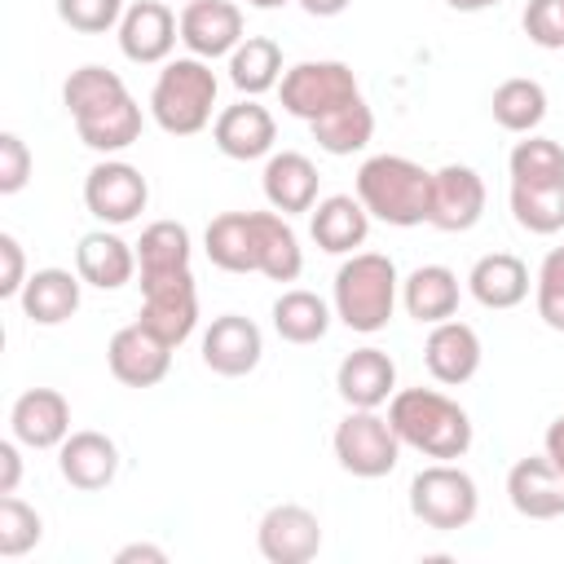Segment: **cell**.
I'll return each mask as SVG.
<instances>
[{"mask_svg":"<svg viewBox=\"0 0 564 564\" xmlns=\"http://www.w3.org/2000/svg\"><path fill=\"white\" fill-rule=\"evenodd\" d=\"M388 423L397 427L401 445L419 449L423 458L454 463L471 449V419L458 401L436 388H401L388 401Z\"/></svg>","mask_w":564,"mask_h":564,"instance_id":"obj_1","label":"cell"},{"mask_svg":"<svg viewBox=\"0 0 564 564\" xmlns=\"http://www.w3.org/2000/svg\"><path fill=\"white\" fill-rule=\"evenodd\" d=\"M357 198L383 225H423L432 212V172L405 154H375L357 167Z\"/></svg>","mask_w":564,"mask_h":564,"instance_id":"obj_2","label":"cell"},{"mask_svg":"<svg viewBox=\"0 0 564 564\" xmlns=\"http://www.w3.org/2000/svg\"><path fill=\"white\" fill-rule=\"evenodd\" d=\"M397 291H401V278L383 251H352L335 273V317L348 330L375 335L392 322Z\"/></svg>","mask_w":564,"mask_h":564,"instance_id":"obj_3","label":"cell"},{"mask_svg":"<svg viewBox=\"0 0 564 564\" xmlns=\"http://www.w3.org/2000/svg\"><path fill=\"white\" fill-rule=\"evenodd\" d=\"M216 88V70L203 57H176L150 88V115L167 137H194L212 123Z\"/></svg>","mask_w":564,"mask_h":564,"instance_id":"obj_4","label":"cell"},{"mask_svg":"<svg viewBox=\"0 0 564 564\" xmlns=\"http://www.w3.org/2000/svg\"><path fill=\"white\" fill-rule=\"evenodd\" d=\"M410 511H414V520H423L427 529H441V533L467 529L480 511L476 480L454 463H432L410 480Z\"/></svg>","mask_w":564,"mask_h":564,"instance_id":"obj_5","label":"cell"},{"mask_svg":"<svg viewBox=\"0 0 564 564\" xmlns=\"http://www.w3.org/2000/svg\"><path fill=\"white\" fill-rule=\"evenodd\" d=\"M282 110L313 123L322 115H330L335 106L361 97L357 88V75L344 66V62H295L291 70H282Z\"/></svg>","mask_w":564,"mask_h":564,"instance_id":"obj_6","label":"cell"},{"mask_svg":"<svg viewBox=\"0 0 564 564\" xmlns=\"http://www.w3.org/2000/svg\"><path fill=\"white\" fill-rule=\"evenodd\" d=\"M141 326H150L163 344L181 348L194 326H198V291H194V273L176 269V273H141Z\"/></svg>","mask_w":564,"mask_h":564,"instance_id":"obj_7","label":"cell"},{"mask_svg":"<svg viewBox=\"0 0 564 564\" xmlns=\"http://www.w3.org/2000/svg\"><path fill=\"white\" fill-rule=\"evenodd\" d=\"M335 458L344 471L361 476V480H379L397 467L401 458V436L397 427L375 414V410H352L339 427H335Z\"/></svg>","mask_w":564,"mask_h":564,"instance_id":"obj_8","label":"cell"},{"mask_svg":"<svg viewBox=\"0 0 564 564\" xmlns=\"http://www.w3.org/2000/svg\"><path fill=\"white\" fill-rule=\"evenodd\" d=\"M145 203H150V185L123 159H106L84 176V207L101 225H128L145 212Z\"/></svg>","mask_w":564,"mask_h":564,"instance_id":"obj_9","label":"cell"},{"mask_svg":"<svg viewBox=\"0 0 564 564\" xmlns=\"http://www.w3.org/2000/svg\"><path fill=\"white\" fill-rule=\"evenodd\" d=\"M256 546L269 564H308L322 551V520L300 502H278L264 511Z\"/></svg>","mask_w":564,"mask_h":564,"instance_id":"obj_10","label":"cell"},{"mask_svg":"<svg viewBox=\"0 0 564 564\" xmlns=\"http://www.w3.org/2000/svg\"><path fill=\"white\" fill-rule=\"evenodd\" d=\"M485 216V181L467 163H445L432 172V212L427 225L441 234H467Z\"/></svg>","mask_w":564,"mask_h":564,"instance_id":"obj_11","label":"cell"},{"mask_svg":"<svg viewBox=\"0 0 564 564\" xmlns=\"http://www.w3.org/2000/svg\"><path fill=\"white\" fill-rule=\"evenodd\" d=\"M176 40H181V18L163 0H137L119 18V53L137 66L167 62Z\"/></svg>","mask_w":564,"mask_h":564,"instance_id":"obj_12","label":"cell"},{"mask_svg":"<svg viewBox=\"0 0 564 564\" xmlns=\"http://www.w3.org/2000/svg\"><path fill=\"white\" fill-rule=\"evenodd\" d=\"M260 352H264V335L242 313H220L203 330V366L212 375L242 379V375H251L260 366Z\"/></svg>","mask_w":564,"mask_h":564,"instance_id":"obj_13","label":"cell"},{"mask_svg":"<svg viewBox=\"0 0 564 564\" xmlns=\"http://www.w3.org/2000/svg\"><path fill=\"white\" fill-rule=\"evenodd\" d=\"M106 361H110V375L128 388H154L167 366H172V344H163L150 326L141 322H128L110 335L106 344Z\"/></svg>","mask_w":564,"mask_h":564,"instance_id":"obj_14","label":"cell"},{"mask_svg":"<svg viewBox=\"0 0 564 564\" xmlns=\"http://www.w3.org/2000/svg\"><path fill=\"white\" fill-rule=\"evenodd\" d=\"M181 44L189 57H225L242 44V9L234 0H189L181 9Z\"/></svg>","mask_w":564,"mask_h":564,"instance_id":"obj_15","label":"cell"},{"mask_svg":"<svg viewBox=\"0 0 564 564\" xmlns=\"http://www.w3.org/2000/svg\"><path fill=\"white\" fill-rule=\"evenodd\" d=\"M212 141L225 159H238V163H251V159H264L278 141V123L273 115L256 101V97H242L234 106H225L212 123Z\"/></svg>","mask_w":564,"mask_h":564,"instance_id":"obj_16","label":"cell"},{"mask_svg":"<svg viewBox=\"0 0 564 564\" xmlns=\"http://www.w3.org/2000/svg\"><path fill=\"white\" fill-rule=\"evenodd\" d=\"M9 432L26 449H57L70 436V401L57 388H26L9 410Z\"/></svg>","mask_w":564,"mask_h":564,"instance_id":"obj_17","label":"cell"},{"mask_svg":"<svg viewBox=\"0 0 564 564\" xmlns=\"http://www.w3.org/2000/svg\"><path fill=\"white\" fill-rule=\"evenodd\" d=\"M57 471H62L66 485H75L84 494H97L119 476V445L106 432H93V427L70 432L57 445Z\"/></svg>","mask_w":564,"mask_h":564,"instance_id":"obj_18","label":"cell"},{"mask_svg":"<svg viewBox=\"0 0 564 564\" xmlns=\"http://www.w3.org/2000/svg\"><path fill=\"white\" fill-rule=\"evenodd\" d=\"M507 498L524 520L564 516V471L546 454H529L507 471Z\"/></svg>","mask_w":564,"mask_h":564,"instance_id":"obj_19","label":"cell"},{"mask_svg":"<svg viewBox=\"0 0 564 564\" xmlns=\"http://www.w3.org/2000/svg\"><path fill=\"white\" fill-rule=\"evenodd\" d=\"M335 388L352 410H379L397 392V361L370 344L352 348L335 370Z\"/></svg>","mask_w":564,"mask_h":564,"instance_id":"obj_20","label":"cell"},{"mask_svg":"<svg viewBox=\"0 0 564 564\" xmlns=\"http://www.w3.org/2000/svg\"><path fill=\"white\" fill-rule=\"evenodd\" d=\"M423 366L445 388L467 383L480 370V335L467 322H454V317L449 322H436L427 330V344H423Z\"/></svg>","mask_w":564,"mask_h":564,"instance_id":"obj_21","label":"cell"},{"mask_svg":"<svg viewBox=\"0 0 564 564\" xmlns=\"http://www.w3.org/2000/svg\"><path fill=\"white\" fill-rule=\"evenodd\" d=\"M203 247L225 273H260V212H220L207 225Z\"/></svg>","mask_w":564,"mask_h":564,"instance_id":"obj_22","label":"cell"},{"mask_svg":"<svg viewBox=\"0 0 564 564\" xmlns=\"http://www.w3.org/2000/svg\"><path fill=\"white\" fill-rule=\"evenodd\" d=\"M260 185H264V198H269L273 212H282V216H300V212H313L322 176H317V167H313L308 154H300V150H282V154H269Z\"/></svg>","mask_w":564,"mask_h":564,"instance_id":"obj_23","label":"cell"},{"mask_svg":"<svg viewBox=\"0 0 564 564\" xmlns=\"http://www.w3.org/2000/svg\"><path fill=\"white\" fill-rule=\"evenodd\" d=\"M308 234L322 251L330 256H348L366 242L370 234V212L361 207L357 194H330V198H317L313 212H308Z\"/></svg>","mask_w":564,"mask_h":564,"instance_id":"obj_24","label":"cell"},{"mask_svg":"<svg viewBox=\"0 0 564 564\" xmlns=\"http://www.w3.org/2000/svg\"><path fill=\"white\" fill-rule=\"evenodd\" d=\"M75 273H79L88 286H97V291H119V286L132 282V273H137V251H132L119 234L93 229V234H84L79 247H75Z\"/></svg>","mask_w":564,"mask_h":564,"instance_id":"obj_25","label":"cell"},{"mask_svg":"<svg viewBox=\"0 0 564 564\" xmlns=\"http://www.w3.org/2000/svg\"><path fill=\"white\" fill-rule=\"evenodd\" d=\"M75 132H79V141L88 150L119 154V150H128L141 137V106L132 101V93H119V97L75 115Z\"/></svg>","mask_w":564,"mask_h":564,"instance_id":"obj_26","label":"cell"},{"mask_svg":"<svg viewBox=\"0 0 564 564\" xmlns=\"http://www.w3.org/2000/svg\"><path fill=\"white\" fill-rule=\"evenodd\" d=\"M401 304L414 322L436 326L449 322L458 313V273L445 264H419L405 282H401Z\"/></svg>","mask_w":564,"mask_h":564,"instance_id":"obj_27","label":"cell"},{"mask_svg":"<svg viewBox=\"0 0 564 564\" xmlns=\"http://www.w3.org/2000/svg\"><path fill=\"white\" fill-rule=\"evenodd\" d=\"M79 286L84 278L79 273H66V269H35L18 295L22 313L35 322V326H62L66 317H75L79 308Z\"/></svg>","mask_w":564,"mask_h":564,"instance_id":"obj_28","label":"cell"},{"mask_svg":"<svg viewBox=\"0 0 564 564\" xmlns=\"http://www.w3.org/2000/svg\"><path fill=\"white\" fill-rule=\"evenodd\" d=\"M467 291L476 295V304L485 308H516L529 295V269L520 256L511 251H489L471 264L467 273Z\"/></svg>","mask_w":564,"mask_h":564,"instance_id":"obj_29","label":"cell"},{"mask_svg":"<svg viewBox=\"0 0 564 564\" xmlns=\"http://www.w3.org/2000/svg\"><path fill=\"white\" fill-rule=\"evenodd\" d=\"M229 84L247 97H260L282 84V48L269 35H242V44L229 53Z\"/></svg>","mask_w":564,"mask_h":564,"instance_id":"obj_30","label":"cell"},{"mask_svg":"<svg viewBox=\"0 0 564 564\" xmlns=\"http://www.w3.org/2000/svg\"><path fill=\"white\" fill-rule=\"evenodd\" d=\"M308 128H313V141H317L326 154H339V159H344V154H357V150L370 145V137H375V115H370L366 97H352V101L335 106L330 115L313 119Z\"/></svg>","mask_w":564,"mask_h":564,"instance_id":"obj_31","label":"cell"},{"mask_svg":"<svg viewBox=\"0 0 564 564\" xmlns=\"http://www.w3.org/2000/svg\"><path fill=\"white\" fill-rule=\"evenodd\" d=\"M273 330L286 339V344H317L326 330H330V308L322 295L295 286V291H282L273 300Z\"/></svg>","mask_w":564,"mask_h":564,"instance_id":"obj_32","label":"cell"},{"mask_svg":"<svg viewBox=\"0 0 564 564\" xmlns=\"http://www.w3.org/2000/svg\"><path fill=\"white\" fill-rule=\"evenodd\" d=\"M489 110H494V123L498 128H507V132H533L546 119V88L538 79H524V75L502 79L494 88Z\"/></svg>","mask_w":564,"mask_h":564,"instance_id":"obj_33","label":"cell"},{"mask_svg":"<svg viewBox=\"0 0 564 564\" xmlns=\"http://www.w3.org/2000/svg\"><path fill=\"white\" fill-rule=\"evenodd\" d=\"M304 269V251L282 212H260V273L273 282H295Z\"/></svg>","mask_w":564,"mask_h":564,"instance_id":"obj_34","label":"cell"},{"mask_svg":"<svg viewBox=\"0 0 564 564\" xmlns=\"http://www.w3.org/2000/svg\"><path fill=\"white\" fill-rule=\"evenodd\" d=\"M189 229L181 220H154L141 229L137 242V269L141 273H176L189 269Z\"/></svg>","mask_w":564,"mask_h":564,"instance_id":"obj_35","label":"cell"},{"mask_svg":"<svg viewBox=\"0 0 564 564\" xmlns=\"http://www.w3.org/2000/svg\"><path fill=\"white\" fill-rule=\"evenodd\" d=\"M507 167H511V185H555L564 181V145L529 132L524 141H516Z\"/></svg>","mask_w":564,"mask_h":564,"instance_id":"obj_36","label":"cell"},{"mask_svg":"<svg viewBox=\"0 0 564 564\" xmlns=\"http://www.w3.org/2000/svg\"><path fill=\"white\" fill-rule=\"evenodd\" d=\"M516 225L529 234H560L564 229V181L555 185H511Z\"/></svg>","mask_w":564,"mask_h":564,"instance_id":"obj_37","label":"cell"},{"mask_svg":"<svg viewBox=\"0 0 564 564\" xmlns=\"http://www.w3.org/2000/svg\"><path fill=\"white\" fill-rule=\"evenodd\" d=\"M123 88H128V84H123L115 70H106V66H79V70H70L66 84H62V106H66L70 115H79V110H93V106L119 97Z\"/></svg>","mask_w":564,"mask_h":564,"instance_id":"obj_38","label":"cell"},{"mask_svg":"<svg viewBox=\"0 0 564 564\" xmlns=\"http://www.w3.org/2000/svg\"><path fill=\"white\" fill-rule=\"evenodd\" d=\"M44 524L35 516V507H26L18 494H0V555L18 560L40 542Z\"/></svg>","mask_w":564,"mask_h":564,"instance_id":"obj_39","label":"cell"},{"mask_svg":"<svg viewBox=\"0 0 564 564\" xmlns=\"http://www.w3.org/2000/svg\"><path fill=\"white\" fill-rule=\"evenodd\" d=\"M57 18L79 35H101L119 26L123 0H57Z\"/></svg>","mask_w":564,"mask_h":564,"instance_id":"obj_40","label":"cell"},{"mask_svg":"<svg viewBox=\"0 0 564 564\" xmlns=\"http://www.w3.org/2000/svg\"><path fill=\"white\" fill-rule=\"evenodd\" d=\"M538 317L551 330H564V247L546 251L538 269Z\"/></svg>","mask_w":564,"mask_h":564,"instance_id":"obj_41","label":"cell"},{"mask_svg":"<svg viewBox=\"0 0 564 564\" xmlns=\"http://www.w3.org/2000/svg\"><path fill=\"white\" fill-rule=\"evenodd\" d=\"M520 22L538 48H564V0H529Z\"/></svg>","mask_w":564,"mask_h":564,"instance_id":"obj_42","label":"cell"},{"mask_svg":"<svg viewBox=\"0 0 564 564\" xmlns=\"http://www.w3.org/2000/svg\"><path fill=\"white\" fill-rule=\"evenodd\" d=\"M31 176V150L18 132H0V194H18Z\"/></svg>","mask_w":564,"mask_h":564,"instance_id":"obj_43","label":"cell"},{"mask_svg":"<svg viewBox=\"0 0 564 564\" xmlns=\"http://www.w3.org/2000/svg\"><path fill=\"white\" fill-rule=\"evenodd\" d=\"M26 286V256L13 234H0V300H18Z\"/></svg>","mask_w":564,"mask_h":564,"instance_id":"obj_44","label":"cell"},{"mask_svg":"<svg viewBox=\"0 0 564 564\" xmlns=\"http://www.w3.org/2000/svg\"><path fill=\"white\" fill-rule=\"evenodd\" d=\"M18 436L13 441H0V494H13L18 480H22V454H18Z\"/></svg>","mask_w":564,"mask_h":564,"instance_id":"obj_45","label":"cell"},{"mask_svg":"<svg viewBox=\"0 0 564 564\" xmlns=\"http://www.w3.org/2000/svg\"><path fill=\"white\" fill-rule=\"evenodd\" d=\"M132 560H150V564H163L167 551L163 546H150V542H128L115 551V564H132Z\"/></svg>","mask_w":564,"mask_h":564,"instance_id":"obj_46","label":"cell"},{"mask_svg":"<svg viewBox=\"0 0 564 564\" xmlns=\"http://www.w3.org/2000/svg\"><path fill=\"white\" fill-rule=\"evenodd\" d=\"M546 458H551V463L564 471V414H560V419L546 427Z\"/></svg>","mask_w":564,"mask_h":564,"instance_id":"obj_47","label":"cell"},{"mask_svg":"<svg viewBox=\"0 0 564 564\" xmlns=\"http://www.w3.org/2000/svg\"><path fill=\"white\" fill-rule=\"evenodd\" d=\"M352 0H300V9L304 13H313V18H335V13H344Z\"/></svg>","mask_w":564,"mask_h":564,"instance_id":"obj_48","label":"cell"},{"mask_svg":"<svg viewBox=\"0 0 564 564\" xmlns=\"http://www.w3.org/2000/svg\"><path fill=\"white\" fill-rule=\"evenodd\" d=\"M449 9H458V13H480V9H494V4H502V0H445Z\"/></svg>","mask_w":564,"mask_h":564,"instance_id":"obj_49","label":"cell"},{"mask_svg":"<svg viewBox=\"0 0 564 564\" xmlns=\"http://www.w3.org/2000/svg\"><path fill=\"white\" fill-rule=\"evenodd\" d=\"M247 4H251V9H282L286 0H247Z\"/></svg>","mask_w":564,"mask_h":564,"instance_id":"obj_50","label":"cell"}]
</instances>
